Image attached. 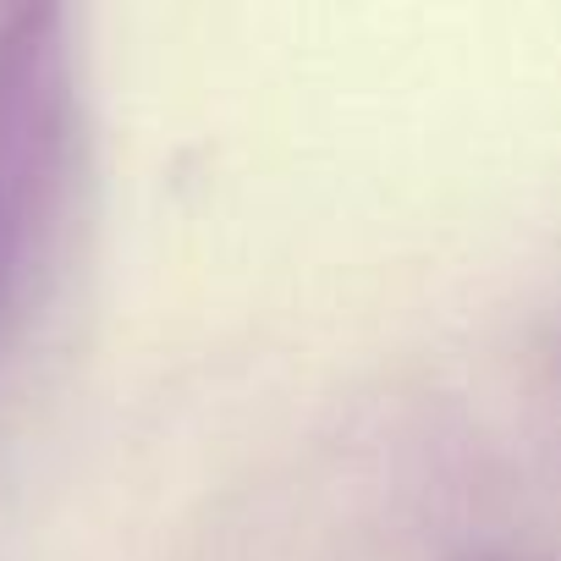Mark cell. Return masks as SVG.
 <instances>
[{"label": "cell", "mask_w": 561, "mask_h": 561, "mask_svg": "<svg viewBox=\"0 0 561 561\" xmlns=\"http://www.w3.org/2000/svg\"><path fill=\"white\" fill-rule=\"evenodd\" d=\"M72 50L61 12L0 23V336L23 314L72 171Z\"/></svg>", "instance_id": "obj_1"}]
</instances>
